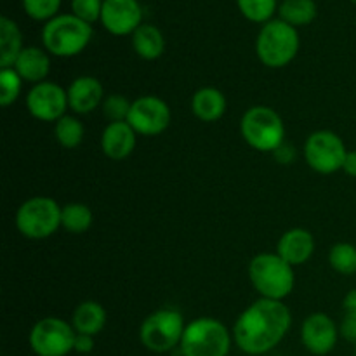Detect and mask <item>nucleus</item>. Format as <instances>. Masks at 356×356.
Here are the masks:
<instances>
[{"label": "nucleus", "mask_w": 356, "mask_h": 356, "mask_svg": "<svg viewBox=\"0 0 356 356\" xmlns=\"http://www.w3.org/2000/svg\"><path fill=\"white\" fill-rule=\"evenodd\" d=\"M94 350V336H87V334H76L75 344H73V351L76 353L87 355Z\"/></svg>", "instance_id": "33"}, {"label": "nucleus", "mask_w": 356, "mask_h": 356, "mask_svg": "<svg viewBox=\"0 0 356 356\" xmlns=\"http://www.w3.org/2000/svg\"><path fill=\"white\" fill-rule=\"evenodd\" d=\"M132 101H129L127 97L122 96V94H110V96L104 97L103 104V115L106 117L108 124L111 122H127L129 113H131Z\"/></svg>", "instance_id": "29"}, {"label": "nucleus", "mask_w": 356, "mask_h": 356, "mask_svg": "<svg viewBox=\"0 0 356 356\" xmlns=\"http://www.w3.org/2000/svg\"><path fill=\"white\" fill-rule=\"evenodd\" d=\"M92 24L73 14H58L42 28V44L56 58H73L89 45Z\"/></svg>", "instance_id": "3"}, {"label": "nucleus", "mask_w": 356, "mask_h": 356, "mask_svg": "<svg viewBox=\"0 0 356 356\" xmlns=\"http://www.w3.org/2000/svg\"><path fill=\"white\" fill-rule=\"evenodd\" d=\"M339 327L327 313H312L302 322L301 341L302 346L313 355H327L336 348L339 337Z\"/></svg>", "instance_id": "14"}, {"label": "nucleus", "mask_w": 356, "mask_h": 356, "mask_svg": "<svg viewBox=\"0 0 356 356\" xmlns=\"http://www.w3.org/2000/svg\"><path fill=\"white\" fill-rule=\"evenodd\" d=\"M94 214L89 205L72 202L61 207V228L72 235H82L92 226Z\"/></svg>", "instance_id": "24"}, {"label": "nucleus", "mask_w": 356, "mask_h": 356, "mask_svg": "<svg viewBox=\"0 0 356 356\" xmlns=\"http://www.w3.org/2000/svg\"><path fill=\"white\" fill-rule=\"evenodd\" d=\"M242 138L257 152L273 153L285 143V125L277 110L264 104L249 108L240 120Z\"/></svg>", "instance_id": "5"}, {"label": "nucleus", "mask_w": 356, "mask_h": 356, "mask_svg": "<svg viewBox=\"0 0 356 356\" xmlns=\"http://www.w3.org/2000/svg\"><path fill=\"white\" fill-rule=\"evenodd\" d=\"M170 108L162 97L139 96L132 101L127 122L139 136H159L170 125Z\"/></svg>", "instance_id": "11"}, {"label": "nucleus", "mask_w": 356, "mask_h": 356, "mask_svg": "<svg viewBox=\"0 0 356 356\" xmlns=\"http://www.w3.org/2000/svg\"><path fill=\"white\" fill-rule=\"evenodd\" d=\"M138 143V132L129 122H111L101 134V149L111 160H124L132 155Z\"/></svg>", "instance_id": "17"}, {"label": "nucleus", "mask_w": 356, "mask_h": 356, "mask_svg": "<svg viewBox=\"0 0 356 356\" xmlns=\"http://www.w3.org/2000/svg\"><path fill=\"white\" fill-rule=\"evenodd\" d=\"M13 68L19 73L24 82H30L31 86H35V83L45 82V79H47L49 72H51V58H49V52L45 49L30 45V47H24L21 51Z\"/></svg>", "instance_id": "18"}, {"label": "nucleus", "mask_w": 356, "mask_h": 356, "mask_svg": "<svg viewBox=\"0 0 356 356\" xmlns=\"http://www.w3.org/2000/svg\"><path fill=\"white\" fill-rule=\"evenodd\" d=\"M273 156L278 160V162L282 163V165H289V163H291L292 160H294V156H296L294 146H289L287 143H284L280 148L275 149Z\"/></svg>", "instance_id": "34"}, {"label": "nucleus", "mask_w": 356, "mask_h": 356, "mask_svg": "<svg viewBox=\"0 0 356 356\" xmlns=\"http://www.w3.org/2000/svg\"><path fill=\"white\" fill-rule=\"evenodd\" d=\"M355 353H356V344H355Z\"/></svg>", "instance_id": "38"}, {"label": "nucleus", "mask_w": 356, "mask_h": 356, "mask_svg": "<svg viewBox=\"0 0 356 356\" xmlns=\"http://www.w3.org/2000/svg\"><path fill=\"white\" fill-rule=\"evenodd\" d=\"M101 23L115 37L132 35L143 24V7L138 0H104Z\"/></svg>", "instance_id": "13"}, {"label": "nucleus", "mask_w": 356, "mask_h": 356, "mask_svg": "<svg viewBox=\"0 0 356 356\" xmlns=\"http://www.w3.org/2000/svg\"><path fill=\"white\" fill-rule=\"evenodd\" d=\"M26 108L30 115L37 120L42 122H58L59 118L65 117L68 106V94L66 89L58 86L56 82L35 83L28 90Z\"/></svg>", "instance_id": "12"}, {"label": "nucleus", "mask_w": 356, "mask_h": 356, "mask_svg": "<svg viewBox=\"0 0 356 356\" xmlns=\"http://www.w3.org/2000/svg\"><path fill=\"white\" fill-rule=\"evenodd\" d=\"M75 337L72 323L58 316H45L31 327L30 346L37 356H66L73 351Z\"/></svg>", "instance_id": "9"}, {"label": "nucleus", "mask_w": 356, "mask_h": 356, "mask_svg": "<svg viewBox=\"0 0 356 356\" xmlns=\"http://www.w3.org/2000/svg\"><path fill=\"white\" fill-rule=\"evenodd\" d=\"M68 106L75 115H89L103 104L104 89L103 83L90 75L76 76L66 89Z\"/></svg>", "instance_id": "15"}, {"label": "nucleus", "mask_w": 356, "mask_h": 356, "mask_svg": "<svg viewBox=\"0 0 356 356\" xmlns=\"http://www.w3.org/2000/svg\"><path fill=\"white\" fill-rule=\"evenodd\" d=\"M236 6L245 19L266 24L278 10V0H236Z\"/></svg>", "instance_id": "27"}, {"label": "nucleus", "mask_w": 356, "mask_h": 356, "mask_svg": "<svg viewBox=\"0 0 356 356\" xmlns=\"http://www.w3.org/2000/svg\"><path fill=\"white\" fill-rule=\"evenodd\" d=\"M343 170L350 177H356V149H353V152H348L346 159H344Z\"/></svg>", "instance_id": "35"}, {"label": "nucleus", "mask_w": 356, "mask_h": 356, "mask_svg": "<svg viewBox=\"0 0 356 356\" xmlns=\"http://www.w3.org/2000/svg\"><path fill=\"white\" fill-rule=\"evenodd\" d=\"M315 252V238L305 228L287 229L277 243V254L292 268L308 263Z\"/></svg>", "instance_id": "16"}, {"label": "nucleus", "mask_w": 356, "mask_h": 356, "mask_svg": "<svg viewBox=\"0 0 356 356\" xmlns=\"http://www.w3.org/2000/svg\"><path fill=\"white\" fill-rule=\"evenodd\" d=\"M72 325L76 334L97 336L106 325V309L97 301H83L75 308Z\"/></svg>", "instance_id": "20"}, {"label": "nucleus", "mask_w": 356, "mask_h": 356, "mask_svg": "<svg viewBox=\"0 0 356 356\" xmlns=\"http://www.w3.org/2000/svg\"><path fill=\"white\" fill-rule=\"evenodd\" d=\"M350 2H353V3H355V6H356V0H350Z\"/></svg>", "instance_id": "37"}, {"label": "nucleus", "mask_w": 356, "mask_h": 356, "mask_svg": "<svg viewBox=\"0 0 356 356\" xmlns=\"http://www.w3.org/2000/svg\"><path fill=\"white\" fill-rule=\"evenodd\" d=\"M132 49L136 54L146 61H155L165 51V38L155 24L143 23L132 33Z\"/></svg>", "instance_id": "21"}, {"label": "nucleus", "mask_w": 356, "mask_h": 356, "mask_svg": "<svg viewBox=\"0 0 356 356\" xmlns=\"http://www.w3.org/2000/svg\"><path fill=\"white\" fill-rule=\"evenodd\" d=\"M249 280L261 298L284 301L294 291L296 275L277 252H263L250 261Z\"/></svg>", "instance_id": "2"}, {"label": "nucleus", "mask_w": 356, "mask_h": 356, "mask_svg": "<svg viewBox=\"0 0 356 356\" xmlns=\"http://www.w3.org/2000/svg\"><path fill=\"white\" fill-rule=\"evenodd\" d=\"M298 28L278 19L268 21L256 38V54L268 68H284L294 61L299 52Z\"/></svg>", "instance_id": "4"}, {"label": "nucleus", "mask_w": 356, "mask_h": 356, "mask_svg": "<svg viewBox=\"0 0 356 356\" xmlns=\"http://www.w3.org/2000/svg\"><path fill=\"white\" fill-rule=\"evenodd\" d=\"M346 155V145L334 131H315L305 143L306 163L318 174H334L343 170Z\"/></svg>", "instance_id": "10"}, {"label": "nucleus", "mask_w": 356, "mask_h": 356, "mask_svg": "<svg viewBox=\"0 0 356 356\" xmlns=\"http://www.w3.org/2000/svg\"><path fill=\"white\" fill-rule=\"evenodd\" d=\"M179 348L183 356H228L232 334L219 320L200 316L188 323Z\"/></svg>", "instance_id": "6"}, {"label": "nucleus", "mask_w": 356, "mask_h": 356, "mask_svg": "<svg viewBox=\"0 0 356 356\" xmlns=\"http://www.w3.org/2000/svg\"><path fill=\"white\" fill-rule=\"evenodd\" d=\"M191 111L202 122H218L226 113V96L216 87H202L191 97Z\"/></svg>", "instance_id": "19"}, {"label": "nucleus", "mask_w": 356, "mask_h": 356, "mask_svg": "<svg viewBox=\"0 0 356 356\" xmlns=\"http://www.w3.org/2000/svg\"><path fill=\"white\" fill-rule=\"evenodd\" d=\"M23 82L24 80L14 68L0 70V104L3 108L10 106L14 101H17L21 89H23Z\"/></svg>", "instance_id": "28"}, {"label": "nucleus", "mask_w": 356, "mask_h": 356, "mask_svg": "<svg viewBox=\"0 0 356 356\" xmlns=\"http://www.w3.org/2000/svg\"><path fill=\"white\" fill-rule=\"evenodd\" d=\"M16 228L24 238H49L61 228V205L51 197L28 198L16 212Z\"/></svg>", "instance_id": "7"}, {"label": "nucleus", "mask_w": 356, "mask_h": 356, "mask_svg": "<svg viewBox=\"0 0 356 356\" xmlns=\"http://www.w3.org/2000/svg\"><path fill=\"white\" fill-rule=\"evenodd\" d=\"M23 49V35L16 21L0 17V70L13 68Z\"/></svg>", "instance_id": "22"}, {"label": "nucleus", "mask_w": 356, "mask_h": 356, "mask_svg": "<svg viewBox=\"0 0 356 356\" xmlns=\"http://www.w3.org/2000/svg\"><path fill=\"white\" fill-rule=\"evenodd\" d=\"M329 264L339 275L350 277L356 273V245L350 242H339L330 247Z\"/></svg>", "instance_id": "26"}, {"label": "nucleus", "mask_w": 356, "mask_h": 356, "mask_svg": "<svg viewBox=\"0 0 356 356\" xmlns=\"http://www.w3.org/2000/svg\"><path fill=\"white\" fill-rule=\"evenodd\" d=\"M339 334L344 339L356 344V313H344L343 322L339 325Z\"/></svg>", "instance_id": "32"}, {"label": "nucleus", "mask_w": 356, "mask_h": 356, "mask_svg": "<svg viewBox=\"0 0 356 356\" xmlns=\"http://www.w3.org/2000/svg\"><path fill=\"white\" fill-rule=\"evenodd\" d=\"M83 134H86V129H83V124L75 115L66 113L65 117H61L54 124L56 141L66 149L79 148L83 141Z\"/></svg>", "instance_id": "25"}, {"label": "nucleus", "mask_w": 356, "mask_h": 356, "mask_svg": "<svg viewBox=\"0 0 356 356\" xmlns=\"http://www.w3.org/2000/svg\"><path fill=\"white\" fill-rule=\"evenodd\" d=\"M344 313H356V289L348 292L343 301Z\"/></svg>", "instance_id": "36"}, {"label": "nucleus", "mask_w": 356, "mask_h": 356, "mask_svg": "<svg viewBox=\"0 0 356 356\" xmlns=\"http://www.w3.org/2000/svg\"><path fill=\"white\" fill-rule=\"evenodd\" d=\"M63 0H21L23 10L35 21H51L58 16Z\"/></svg>", "instance_id": "30"}, {"label": "nucleus", "mask_w": 356, "mask_h": 356, "mask_svg": "<svg viewBox=\"0 0 356 356\" xmlns=\"http://www.w3.org/2000/svg\"><path fill=\"white\" fill-rule=\"evenodd\" d=\"M291 323L292 313L284 301L259 298L236 318L233 339L243 353L264 355L282 343Z\"/></svg>", "instance_id": "1"}, {"label": "nucleus", "mask_w": 356, "mask_h": 356, "mask_svg": "<svg viewBox=\"0 0 356 356\" xmlns=\"http://www.w3.org/2000/svg\"><path fill=\"white\" fill-rule=\"evenodd\" d=\"M104 0H72V14L86 23L94 24L101 21Z\"/></svg>", "instance_id": "31"}, {"label": "nucleus", "mask_w": 356, "mask_h": 356, "mask_svg": "<svg viewBox=\"0 0 356 356\" xmlns=\"http://www.w3.org/2000/svg\"><path fill=\"white\" fill-rule=\"evenodd\" d=\"M184 329L186 323L177 309L160 308L143 320L139 327V339L146 350L153 353H165L179 346Z\"/></svg>", "instance_id": "8"}, {"label": "nucleus", "mask_w": 356, "mask_h": 356, "mask_svg": "<svg viewBox=\"0 0 356 356\" xmlns=\"http://www.w3.org/2000/svg\"><path fill=\"white\" fill-rule=\"evenodd\" d=\"M318 14L315 0H284L278 6V16L291 26H306L313 23Z\"/></svg>", "instance_id": "23"}]
</instances>
